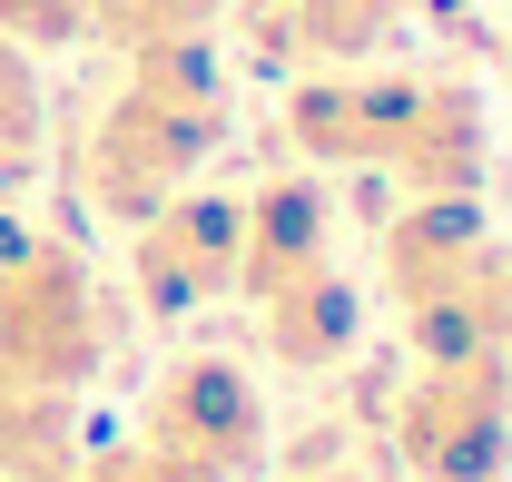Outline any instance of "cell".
<instances>
[{"label": "cell", "instance_id": "7", "mask_svg": "<svg viewBox=\"0 0 512 482\" xmlns=\"http://www.w3.org/2000/svg\"><path fill=\"white\" fill-rule=\"evenodd\" d=\"M335 266V187L325 178H256L247 187V246H237V296H266V286H296Z\"/></svg>", "mask_w": 512, "mask_h": 482}, {"label": "cell", "instance_id": "10", "mask_svg": "<svg viewBox=\"0 0 512 482\" xmlns=\"http://www.w3.org/2000/svg\"><path fill=\"white\" fill-rule=\"evenodd\" d=\"M79 394H40L0 374V482H69L79 473Z\"/></svg>", "mask_w": 512, "mask_h": 482}, {"label": "cell", "instance_id": "14", "mask_svg": "<svg viewBox=\"0 0 512 482\" xmlns=\"http://www.w3.org/2000/svg\"><path fill=\"white\" fill-rule=\"evenodd\" d=\"M306 482H365V473H306Z\"/></svg>", "mask_w": 512, "mask_h": 482}, {"label": "cell", "instance_id": "4", "mask_svg": "<svg viewBox=\"0 0 512 482\" xmlns=\"http://www.w3.org/2000/svg\"><path fill=\"white\" fill-rule=\"evenodd\" d=\"M109 364V296L99 266L50 227L0 217V374L40 394H89Z\"/></svg>", "mask_w": 512, "mask_h": 482}, {"label": "cell", "instance_id": "9", "mask_svg": "<svg viewBox=\"0 0 512 482\" xmlns=\"http://www.w3.org/2000/svg\"><path fill=\"white\" fill-rule=\"evenodd\" d=\"M404 20H414V0H276L266 50L296 69H365L375 50H394Z\"/></svg>", "mask_w": 512, "mask_h": 482}, {"label": "cell", "instance_id": "11", "mask_svg": "<svg viewBox=\"0 0 512 482\" xmlns=\"http://www.w3.org/2000/svg\"><path fill=\"white\" fill-rule=\"evenodd\" d=\"M237 0H89V40L99 50H168V40H217Z\"/></svg>", "mask_w": 512, "mask_h": 482}, {"label": "cell", "instance_id": "6", "mask_svg": "<svg viewBox=\"0 0 512 482\" xmlns=\"http://www.w3.org/2000/svg\"><path fill=\"white\" fill-rule=\"evenodd\" d=\"M237 246H247V187H178L128 227V286L148 315H207L237 296Z\"/></svg>", "mask_w": 512, "mask_h": 482}, {"label": "cell", "instance_id": "1", "mask_svg": "<svg viewBox=\"0 0 512 482\" xmlns=\"http://www.w3.org/2000/svg\"><path fill=\"white\" fill-rule=\"evenodd\" d=\"M286 138L325 178H394L404 197H483L493 178V109L453 69H306Z\"/></svg>", "mask_w": 512, "mask_h": 482}, {"label": "cell", "instance_id": "15", "mask_svg": "<svg viewBox=\"0 0 512 482\" xmlns=\"http://www.w3.org/2000/svg\"><path fill=\"white\" fill-rule=\"evenodd\" d=\"M503 69H512V30H503Z\"/></svg>", "mask_w": 512, "mask_h": 482}, {"label": "cell", "instance_id": "3", "mask_svg": "<svg viewBox=\"0 0 512 482\" xmlns=\"http://www.w3.org/2000/svg\"><path fill=\"white\" fill-rule=\"evenodd\" d=\"M384 296L404 345L434 355H512V246L483 197H404L384 227Z\"/></svg>", "mask_w": 512, "mask_h": 482}, {"label": "cell", "instance_id": "13", "mask_svg": "<svg viewBox=\"0 0 512 482\" xmlns=\"http://www.w3.org/2000/svg\"><path fill=\"white\" fill-rule=\"evenodd\" d=\"M0 40H20L30 60L40 50H79L89 40V0H0Z\"/></svg>", "mask_w": 512, "mask_h": 482}, {"label": "cell", "instance_id": "8", "mask_svg": "<svg viewBox=\"0 0 512 482\" xmlns=\"http://www.w3.org/2000/svg\"><path fill=\"white\" fill-rule=\"evenodd\" d=\"M355 335H365V286L345 266H316V276L256 296V345H266V364H286V374H335V364L355 355Z\"/></svg>", "mask_w": 512, "mask_h": 482}, {"label": "cell", "instance_id": "2", "mask_svg": "<svg viewBox=\"0 0 512 482\" xmlns=\"http://www.w3.org/2000/svg\"><path fill=\"white\" fill-rule=\"evenodd\" d=\"M227 128H237V89L207 40L128 50L109 99L79 128V207H99L109 227H138L148 207H168L178 187L207 178Z\"/></svg>", "mask_w": 512, "mask_h": 482}, {"label": "cell", "instance_id": "5", "mask_svg": "<svg viewBox=\"0 0 512 482\" xmlns=\"http://www.w3.org/2000/svg\"><path fill=\"white\" fill-rule=\"evenodd\" d=\"M394 453H404L414 482H503L512 355H434L394 404Z\"/></svg>", "mask_w": 512, "mask_h": 482}, {"label": "cell", "instance_id": "16", "mask_svg": "<svg viewBox=\"0 0 512 482\" xmlns=\"http://www.w3.org/2000/svg\"><path fill=\"white\" fill-rule=\"evenodd\" d=\"M69 482H79V473H69Z\"/></svg>", "mask_w": 512, "mask_h": 482}, {"label": "cell", "instance_id": "12", "mask_svg": "<svg viewBox=\"0 0 512 482\" xmlns=\"http://www.w3.org/2000/svg\"><path fill=\"white\" fill-rule=\"evenodd\" d=\"M40 128H50V109H40V69H30L20 40H0V197L40 168Z\"/></svg>", "mask_w": 512, "mask_h": 482}]
</instances>
